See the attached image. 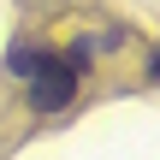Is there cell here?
I'll return each mask as SVG.
<instances>
[{"label":"cell","mask_w":160,"mask_h":160,"mask_svg":"<svg viewBox=\"0 0 160 160\" xmlns=\"http://www.w3.org/2000/svg\"><path fill=\"white\" fill-rule=\"evenodd\" d=\"M71 95H77L71 59H65V53H42V65L30 71V107H36V113H59Z\"/></svg>","instance_id":"6da1fadb"},{"label":"cell","mask_w":160,"mask_h":160,"mask_svg":"<svg viewBox=\"0 0 160 160\" xmlns=\"http://www.w3.org/2000/svg\"><path fill=\"white\" fill-rule=\"evenodd\" d=\"M42 53H48V48H36V42H12V53H6V71H12V77H30V71L42 65Z\"/></svg>","instance_id":"7a4b0ae2"}]
</instances>
